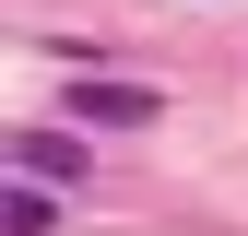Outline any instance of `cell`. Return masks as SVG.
Masks as SVG:
<instances>
[{
	"label": "cell",
	"instance_id": "obj_3",
	"mask_svg": "<svg viewBox=\"0 0 248 236\" xmlns=\"http://www.w3.org/2000/svg\"><path fill=\"white\" fill-rule=\"evenodd\" d=\"M24 165H36V177H71L83 154H71V142H59V130H24Z\"/></svg>",
	"mask_w": 248,
	"mask_h": 236
},
{
	"label": "cell",
	"instance_id": "obj_1",
	"mask_svg": "<svg viewBox=\"0 0 248 236\" xmlns=\"http://www.w3.org/2000/svg\"><path fill=\"white\" fill-rule=\"evenodd\" d=\"M71 106H83V118H118V130H142V118H166V95H154V83H83Z\"/></svg>",
	"mask_w": 248,
	"mask_h": 236
},
{
	"label": "cell",
	"instance_id": "obj_2",
	"mask_svg": "<svg viewBox=\"0 0 248 236\" xmlns=\"http://www.w3.org/2000/svg\"><path fill=\"white\" fill-rule=\"evenodd\" d=\"M59 213H47V189H12V201H0V236H47Z\"/></svg>",
	"mask_w": 248,
	"mask_h": 236
}]
</instances>
